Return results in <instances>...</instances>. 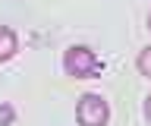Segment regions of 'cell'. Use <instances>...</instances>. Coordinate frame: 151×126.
I'll return each mask as SVG.
<instances>
[{"mask_svg":"<svg viewBox=\"0 0 151 126\" xmlns=\"http://www.w3.org/2000/svg\"><path fill=\"white\" fill-rule=\"evenodd\" d=\"M79 123L82 126H107V117H110V107L101 95H82L79 98Z\"/></svg>","mask_w":151,"mask_h":126,"instance_id":"cell-2","label":"cell"},{"mask_svg":"<svg viewBox=\"0 0 151 126\" xmlns=\"http://www.w3.org/2000/svg\"><path fill=\"white\" fill-rule=\"evenodd\" d=\"M13 117H16V114H13V107H9V104H0V126H9V123H13Z\"/></svg>","mask_w":151,"mask_h":126,"instance_id":"cell-5","label":"cell"},{"mask_svg":"<svg viewBox=\"0 0 151 126\" xmlns=\"http://www.w3.org/2000/svg\"><path fill=\"white\" fill-rule=\"evenodd\" d=\"M63 69H66V76H73V79H91V76L101 73V60L94 57L91 48L79 44V48H69V50H66Z\"/></svg>","mask_w":151,"mask_h":126,"instance_id":"cell-1","label":"cell"},{"mask_svg":"<svg viewBox=\"0 0 151 126\" xmlns=\"http://www.w3.org/2000/svg\"><path fill=\"white\" fill-rule=\"evenodd\" d=\"M148 22H151V19H148Z\"/></svg>","mask_w":151,"mask_h":126,"instance_id":"cell-7","label":"cell"},{"mask_svg":"<svg viewBox=\"0 0 151 126\" xmlns=\"http://www.w3.org/2000/svg\"><path fill=\"white\" fill-rule=\"evenodd\" d=\"M139 73L142 76H151V48H145L139 54Z\"/></svg>","mask_w":151,"mask_h":126,"instance_id":"cell-4","label":"cell"},{"mask_svg":"<svg viewBox=\"0 0 151 126\" xmlns=\"http://www.w3.org/2000/svg\"><path fill=\"white\" fill-rule=\"evenodd\" d=\"M13 54H16V32L0 29V60H9Z\"/></svg>","mask_w":151,"mask_h":126,"instance_id":"cell-3","label":"cell"},{"mask_svg":"<svg viewBox=\"0 0 151 126\" xmlns=\"http://www.w3.org/2000/svg\"><path fill=\"white\" fill-rule=\"evenodd\" d=\"M145 120H148V123H151V98H148V101H145Z\"/></svg>","mask_w":151,"mask_h":126,"instance_id":"cell-6","label":"cell"}]
</instances>
